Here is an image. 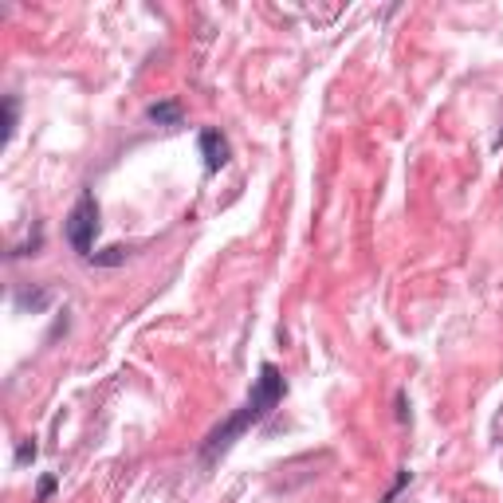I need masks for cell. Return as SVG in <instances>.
Segmentation results:
<instances>
[{"label": "cell", "instance_id": "cell-1", "mask_svg": "<svg viewBox=\"0 0 503 503\" xmlns=\"http://www.w3.org/2000/svg\"><path fill=\"white\" fill-rule=\"evenodd\" d=\"M284 393H287V381H284L280 369H275L272 362H268V366H260L256 390H252V397L244 401V409H241V413H232L220 429L209 433V441H205V460H217L220 453H229V444L236 441V436L248 433L252 425H260V421L284 401Z\"/></svg>", "mask_w": 503, "mask_h": 503}, {"label": "cell", "instance_id": "cell-6", "mask_svg": "<svg viewBox=\"0 0 503 503\" xmlns=\"http://www.w3.org/2000/svg\"><path fill=\"white\" fill-rule=\"evenodd\" d=\"M51 492H56V480H51V476H44V480H39V499H48Z\"/></svg>", "mask_w": 503, "mask_h": 503}, {"label": "cell", "instance_id": "cell-2", "mask_svg": "<svg viewBox=\"0 0 503 503\" xmlns=\"http://www.w3.org/2000/svg\"><path fill=\"white\" fill-rule=\"evenodd\" d=\"M95 232H99V201H95V193L91 189H83L75 209L68 213V244L79 252V256H91Z\"/></svg>", "mask_w": 503, "mask_h": 503}, {"label": "cell", "instance_id": "cell-4", "mask_svg": "<svg viewBox=\"0 0 503 503\" xmlns=\"http://www.w3.org/2000/svg\"><path fill=\"white\" fill-rule=\"evenodd\" d=\"M150 118H154V123H166V126H177L181 123V107H177V102H157V107H150Z\"/></svg>", "mask_w": 503, "mask_h": 503}, {"label": "cell", "instance_id": "cell-7", "mask_svg": "<svg viewBox=\"0 0 503 503\" xmlns=\"http://www.w3.org/2000/svg\"><path fill=\"white\" fill-rule=\"evenodd\" d=\"M496 145H503V130H499V138H496Z\"/></svg>", "mask_w": 503, "mask_h": 503}, {"label": "cell", "instance_id": "cell-3", "mask_svg": "<svg viewBox=\"0 0 503 503\" xmlns=\"http://www.w3.org/2000/svg\"><path fill=\"white\" fill-rule=\"evenodd\" d=\"M201 157H205L209 174H217L220 166H229V142L220 138V130H201Z\"/></svg>", "mask_w": 503, "mask_h": 503}, {"label": "cell", "instance_id": "cell-5", "mask_svg": "<svg viewBox=\"0 0 503 503\" xmlns=\"http://www.w3.org/2000/svg\"><path fill=\"white\" fill-rule=\"evenodd\" d=\"M12 130H16V99H5V142H12Z\"/></svg>", "mask_w": 503, "mask_h": 503}]
</instances>
